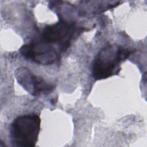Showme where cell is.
Returning <instances> with one entry per match:
<instances>
[{
	"label": "cell",
	"instance_id": "5b68a950",
	"mask_svg": "<svg viewBox=\"0 0 147 147\" xmlns=\"http://www.w3.org/2000/svg\"><path fill=\"white\" fill-rule=\"evenodd\" d=\"M74 32L73 24L65 21L47 26L42 32V38L48 43L61 44L63 48L69 44Z\"/></svg>",
	"mask_w": 147,
	"mask_h": 147
},
{
	"label": "cell",
	"instance_id": "7a4b0ae2",
	"mask_svg": "<svg viewBox=\"0 0 147 147\" xmlns=\"http://www.w3.org/2000/svg\"><path fill=\"white\" fill-rule=\"evenodd\" d=\"M41 119L36 114L17 117L10 126V138L13 145L33 147L36 145L40 131Z\"/></svg>",
	"mask_w": 147,
	"mask_h": 147
},
{
	"label": "cell",
	"instance_id": "277c9868",
	"mask_svg": "<svg viewBox=\"0 0 147 147\" xmlns=\"http://www.w3.org/2000/svg\"><path fill=\"white\" fill-rule=\"evenodd\" d=\"M16 77L18 83L33 96L48 94L54 88L53 85L37 77L25 67L18 68L16 71Z\"/></svg>",
	"mask_w": 147,
	"mask_h": 147
},
{
	"label": "cell",
	"instance_id": "3957f363",
	"mask_svg": "<svg viewBox=\"0 0 147 147\" xmlns=\"http://www.w3.org/2000/svg\"><path fill=\"white\" fill-rule=\"evenodd\" d=\"M20 51L24 58L40 65H51L57 57L56 49L45 41L25 44Z\"/></svg>",
	"mask_w": 147,
	"mask_h": 147
},
{
	"label": "cell",
	"instance_id": "6da1fadb",
	"mask_svg": "<svg viewBox=\"0 0 147 147\" xmlns=\"http://www.w3.org/2000/svg\"><path fill=\"white\" fill-rule=\"evenodd\" d=\"M131 51L115 44L104 47L96 56L92 66V76L95 80L108 78L119 71L120 63L127 59Z\"/></svg>",
	"mask_w": 147,
	"mask_h": 147
}]
</instances>
